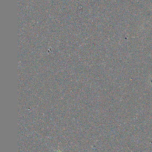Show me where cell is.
<instances>
[{
    "label": "cell",
    "instance_id": "obj_1",
    "mask_svg": "<svg viewBox=\"0 0 152 152\" xmlns=\"http://www.w3.org/2000/svg\"><path fill=\"white\" fill-rule=\"evenodd\" d=\"M55 152H61L60 151H59V150H57V151H56Z\"/></svg>",
    "mask_w": 152,
    "mask_h": 152
}]
</instances>
